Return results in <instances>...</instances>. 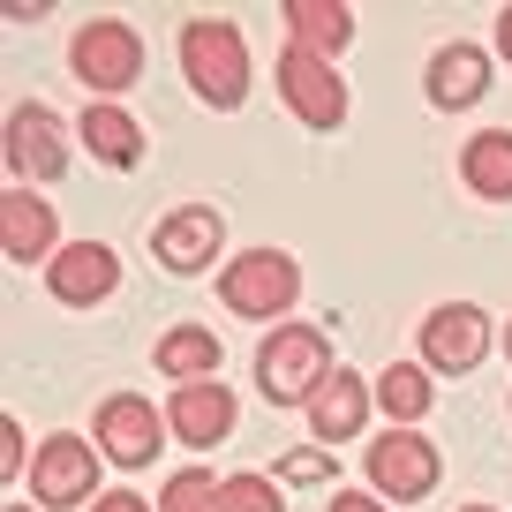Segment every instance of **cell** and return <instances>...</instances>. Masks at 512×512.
<instances>
[{"instance_id":"6da1fadb","label":"cell","mask_w":512,"mask_h":512,"mask_svg":"<svg viewBox=\"0 0 512 512\" xmlns=\"http://www.w3.org/2000/svg\"><path fill=\"white\" fill-rule=\"evenodd\" d=\"M181 76H189V91L204 106L234 113L249 98V38H241V23H226V16L181 23Z\"/></svg>"},{"instance_id":"7a4b0ae2","label":"cell","mask_w":512,"mask_h":512,"mask_svg":"<svg viewBox=\"0 0 512 512\" xmlns=\"http://www.w3.org/2000/svg\"><path fill=\"white\" fill-rule=\"evenodd\" d=\"M332 377V347H324L317 324H272L264 347H256V384L272 407H309L317 384Z\"/></svg>"},{"instance_id":"3957f363","label":"cell","mask_w":512,"mask_h":512,"mask_svg":"<svg viewBox=\"0 0 512 512\" xmlns=\"http://www.w3.org/2000/svg\"><path fill=\"white\" fill-rule=\"evenodd\" d=\"M219 302L234 309V317H287L294 302H302V264H294L287 249H249L234 256L219 272Z\"/></svg>"},{"instance_id":"277c9868","label":"cell","mask_w":512,"mask_h":512,"mask_svg":"<svg viewBox=\"0 0 512 512\" xmlns=\"http://www.w3.org/2000/svg\"><path fill=\"white\" fill-rule=\"evenodd\" d=\"M362 475L377 497H392V505H415V497L437 490V475H445V452L430 445L422 430H384L377 445L362 452Z\"/></svg>"},{"instance_id":"5b68a950","label":"cell","mask_w":512,"mask_h":512,"mask_svg":"<svg viewBox=\"0 0 512 512\" xmlns=\"http://www.w3.org/2000/svg\"><path fill=\"white\" fill-rule=\"evenodd\" d=\"M68 61H76V76L91 83L98 98H121L128 83H144V38L121 16H91L76 31V46H68Z\"/></svg>"},{"instance_id":"8992f818","label":"cell","mask_w":512,"mask_h":512,"mask_svg":"<svg viewBox=\"0 0 512 512\" xmlns=\"http://www.w3.org/2000/svg\"><path fill=\"white\" fill-rule=\"evenodd\" d=\"M31 505L38 512H91L98 505V445L83 437H46L31 460Z\"/></svg>"},{"instance_id":"52a82bcc","label":"cell","mask_w":512,"mask_h":512,"mask_svg":"<svg viewBox=\"0 0 512 512\" xmlns=\"http://www.w3.org/2000/svg\"><path fill=\"white\" fill-rule=\"evenodd\" d=\"M272 76H279V98H287V113H294L302 128H317V136H324V128L347 121V83H339V68L324 61V53L287 46Z\"/></svg>"},{"instance_id":"ba28073f","label":"cell","mask_w":512,"mask_h":512,"mask_svg":"<svg viewBox=\"0 0 512 512\" xmlns=\"http://www.w3.org/2000/svg\"><path fill=\"white\" fill-rule=\"evenodd\" d=\"M91 445L106 452L113 467H144V460L166 452V415L144 400V392H113V400H98Z\"/></svg>"},{"instance_id":"9c48e42d","label":"cell","mask_w":512,"mask_h":512,"mask_svg":"<svg viewBox=\"0 0 512 512\" xmlns=\"http://www.w3.org/2000/svg\"><path fill=\"white\" fill-rule=\"evenodd\" d=\"M8 174H16L23 189L68 174V121L53 106H16L8 113Z\"/></svg>"},{"instance_id":"30bf717a","label":"cell","mask_w":512,"mask_h":512,"mask_svg":"<svg viewBox=\"0 0 512 512\" xmlns=\"http://www.w3.org/2000/svg\"><path fill=\"white\" fill-rule=\"evenodd\" d=\"M490 354V317L475 302H445L422 317V369H445V377H467V369Z\"/></svg>"},{"instance_id":"8fae6325","label":"cell","mask_w":512,"mask_h":512,"mask_svg":"<svg viewBox=\"0 0 512 512\" xmlns=\"http://www.w3.org/2000/svg\"><path fill=\"white\" fill-rule=\"evenodd\" d=\"M46 287H53V302L91 309V302H106V294L121 287V256H113L106 241H68V249L46 264Z\"/></svg>"},{"instance_id":"7c38bea8","label":"cell","mask_w":512,"mask_h":512,"mask_svg":"<svg viewBox=\"0 0 512 512\" xmlns=\"http://www.w3.org/2000/svg\"><path fill=\"white\" fill-rule=\"evenodd\" d=\"M219 241H226L219 211H211V204H181V211H166V219H159L151 256H159L166 272H204L211 256H219Z\"/></svg>"},{"instance_id":"4fadbf2b","label":"cell","mask_w":512,"mask_h":512,"mask_svg":"<svg viewBox=\"0 0 512 512\" xmlns=\"http://www.w3.org/2000/svg\"><path fill=\"white\" fill-rule=\"evenodd\" d=\"M369 400H377V384H369V377H354V369H332V377L317 384V400L302 407L309 430H317V445L332 452V445H347V437H362Z\"/></svg>"},{"instance_id":"5bb4252c","label":"cell","mask_w":512,"mask_h":512,"mask_svg":"<svg viewBox=\"0 0 512 512\" xmlns=\"http://www.w3.org/2000/svg\"><path fill=\"white\" fill-rule=\"evenodd\" d=\"M0 256L8 264H46V256H61V241H53V204L38 189H8L0 196Z\"/></svg>"},{"instance_id":"9a60e30c","label":"cell","mask_w":512,"mask_h":512,"mask_svg":"<svg viewBox=\"0 0 512 512\" xmlns=\"http://www.w3.org/2000/svg\"><path fill=\"white\" fill-rule=\"evenodd\" d=\"M166 430H174L181 445H196V452L226 445V437H234V392H226V384H174Z\"/></svg>"},{"instance_id":"2e32d148","label":"cell","mask_w":512,"mask_h":512,"mask_svg":"<svg viewBox=\"0 0 512 512\" xmlns=\"http://www.w3.org/2000/svg\"><path fill=\"white\" fill-rule=\"evenodd\" d=\"M430 106H445V113H460V106H475L482 91H490V53L482 46H445V53H430Z\"/></svg>"},{"instance_id":"e0dca14e","label":"cell","mask_w":512,"mask_h":512,"mask_svg":"<svg viewBox=\"0 0 512 512\" xmlns=\"http://www.w3.org/2000/svg\"><path fill=\"white\" fill-rule=\"evenodd\" d=\"M460 181L482 204H512V128H482L460 144Z\"/></svg>"},{"instance_id":"ac0fdd59","label":"cell","mask_w":512,"mask_h":512,"mask_svg":"<svg viewBox=\"0 0 512 512\" xmlns=\"http://www.w3.org/2000/svg\"><path fill=\"white\" fill-rule=\"evenodd\" d=\"M279 23H287V46H302V53H347V38H354V16L339 8V0H287L279 8Z\"/></svg>"},{"instance_id":"d6986e66","label":"cell","mask_w":512,"mask_h":512,"mask_svg":"<svg viewBox=\"0 0 512 512\" xmlns=\"http://www.w3.org/2000/svg\"><path fill=\"white\" fill-rule=\"evenodd\" d=\"M76 136H83V151H91L98 166H121V174H128V166H136V159H144V128L128 121V113L113 106V98H98V106H83V128H76Z\"/></svg>"},{"instance_id":"ffe728a7","label":"cell","mask_w":512,"mask_h":512,"mask_svg":"<svg viewBox=\"0 0 512 512\" xmlns=\"http://www.w3.org/2000/svg\"><path fill=\"white\" fill-rule=\"evenodd\" d=\"M151 362H159V377H174V384H211V377H219V332H204V324H174V332L151 347Z\"/></svg>"},{"instance_id":"44dd1931","label":"cell","mask_w":512,"mask_h":512,"mask_svg":"<svg viewBox=\"0 0 512 512\" xmlns=\"http://www.w3.org/2000/svg\"><path fill=\"white\" fill-rule=\"evenodd\" d=\"M377 400H384V415H392V422H422V415H430V400H437L430 369H422V362H392L377 377Z\"/></svg>"},{"instance_id":"7402d4cb","label":"cell","mask_w":512,"mask_h":512,"mask_svg":"<svg viewBox=\"0 0 512 512\" xmlns=\"http://www.w3.org/2000/svg\"><path fill=\"white\" fill-rule=\"evenodd\" d=\"M219 512H287L279 475H226L219 482Z\"/></svg>"},{"instance_id":"603a6c76","label":"cell","mask_w":512,"mask_h":512,"mask_svg":"<svg viewBox=\"0 0 512 512\" xmlns=\"http://www.w3.org/2000/svg\"><path fill=\"white\" fill-rule=\"evenodd\" d=\"M159 512H219V475H204V467H181V475L159 490Z\"/></svg>"},{"instance_id":"cb8c5ba5","label":"cell","mask_w":512,"mask_h":512,"mask_svg":"<svg viewBox=\"0 0 512 512\" xmlns=\"http://www.w3.org/2000/svg\"><path fill=\"white\" fill-rule=\"evenodd\" d=\"M332 475H339L332 452H287L279 460V482H332Z\"/></svg>"},{"instance_id":"d4e9b609","label":"cell","mask_w":512,"mask_h":512,"mask_svg":"<svg viewBox=\"0 0 512 512\" xmlns=\"http://www.w3.org/2000/svg\"><path fill=\"white\" fill-rule=\"evenodd\" d=\"M324 512H384V497L377 490H332V505Z\"/></svg>"},{"instance_id":"484cf974","label":"cell","mask_w":512,"mask_h":512,"mask_svg":"<svg viewBox=\"0 0 512 512\" xmlns=\"http://www.w3.org/2000/svg\"><path fill=\"white\" fill-rule=\"evenodd\" d=\"M91 512H151V505H144V497H136V490H106V497H98Z\"/></svg>"},{"instance_id":"4316f807","label":"cell","mask_w":512,"mask_h":512,"mask_svg":"<svg viewBox=\"0 0 512 512\" xmlns=\"http://www.w3.org/2000/svg\"><path fill=\"white\" fill-rule=\"evenodd\" d=\"M0 437H8V452H0V475H16V460H23V452H16V445H23V430H16V422H0Z\"/></svg>"},{"instance_id":"83f0119b","label":"cell","mask_w":512,"mask_h":512,"mask_svg":"<svg viewBox=\"0 0 512 512\" xmlns=\"http://www.w3.org/2000/svg\"><path fill=\"white\" fill-rule=\"evenodd\" d=\"M497 53L512 61V8H497Z\"/></svg>"},{"instance_id":"f1b7e54d","label":"cell","mask_w":512,"mask_h":512,"mask_svg":"<svg viewBox=\"0 0 512 512\" xmlns=\"http://www.w3.org/2000/svg\"><path fill=\"white\" fill-rule=\"evenodd\" d=\"M0 512H38V505H0Z\"/></svg>"},{"instance_id":"f546056e","label":"cell","mask_w":512,"mask_h":512,"mask_svg":"<svg viewBox=\"0 0 512 512\" xmlns=\"http://www.w3.org/2000/svg\"><path fill=\"white\" fill-rule=\"evenodd\" d=\"M505 354H512V317H505Z\"/></svg>"},{"instance_id":"4dcf8cb0","label":"cell","mask_w":512,"mask_h":512,"mask_svg":"<svg viewBox=\"0 0 512 512\" xmlns=\"http://www.w3.org/2000/svg\"><path fill=\"white\" fill-rule=\"evenodd\" d=\"M460 512H497V505H460Z\"/></svg>"}]
</instances>
